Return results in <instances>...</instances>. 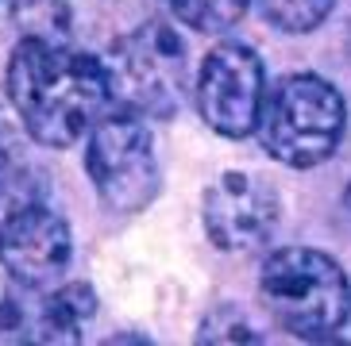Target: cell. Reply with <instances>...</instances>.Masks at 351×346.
I'll list each match as a JSON object with an SVG mask.
<instances>
[{
  "label": "cell",
  "mask_w": 351,
  "mask_h": 346,
  "mask_svg": "<svg viewBox=\"0 0 351 346\" xmlns=\"http://www.w3.org/2000/svg\"><path fill=\"white\" fill-rule=\"evenodd\" d=\"M348 208H351V189H348Z\"/></svg>",
  "instance_id": "15"
},
{
  "label": "cell",
  "mask_w": 351,
  "mask_h": 346,
  "mask_svg": "<svg viewBox=\"0 0 351 346\" xmlns=\"http://www.w3.org/2000/svg\"><path fill=\"white\" fill-rule=\"evenodd\" d=\"M267 104V77L263 62L243 42H220L201 62L197 77V108L201 120L224 139H247L258 131Z\"/></svg>",
  "instance_id": "6"
},
{
  "label": "cell",
  "mask_w": 351,
  "mask_h": 346,
  "mask_svg": "<svg viewBox=\"0 0 351 346\" xmlns=\"http://www.w3.org/2000/svg\"><path fill=\"white\" fill-rule=\"evenodd\" d=\"M108 81L112 101L135 116H174L186 92V42L170 23H139L120 35L108 51Z\"/></svg>",
  "instance_id": "4"
},
{
  "label": "cell",
  "mask_w": 351,
  "mask_h": 346,
  "mask_svg": "<svg viewBox=\"0 0 351 346\" xmlns=\"http://www.w3.org/2000/svg\"><path fill=\"white\" fill-rule=\"evenodd\" d=\"M73 254L70 227L58 212L32 204L0 224V265L23 289H47L66 274Z\"/></svg>",
  "instance_id": "8"
},
{
  "label": "cell",
  "mask_w": 351,
  "mask_h": 346,
  "mask_svg": "<svg viewBox=\"0 0 351 346\" xmlns=\"http://www.w3.org/2000/svg\"><path fill=\"white\" fill-rule=\"evenodd\" d=\"M348 127L340 89L317 73H289L267 92L258 135L270 158L293 170L328 162Z\"/></svg>",
  "instance_id": "3"
},
{
  "label": "cell",
  "mask_w": 351,
  "mask_h": 346,
  "mask_svg": "<svg viewBox=\"0 0 351 346\" xmlns=\"http://www.w3.org/2000/svg\"><path fill=\"white\" fill-rule=\"evenodd\" d=\"M8 101L35 143L62 150L93 131L108 112V66L62 39L23 35L8 58Z\"/></svg>",
  "instance_id": "1"
},
{
  "label": "cell",
  "mask_w": 351,
  "mask_h": 346,
  "mask_svg": "<svg viewBox=\"0 0 351 346\" xmlns=\"http://www.w3.org/2000/svg\"><path fill=\"white\" fill-rule=\"evenodd\" d=\"M97 312V293L85 281L54 289L32 312V338L39 343H77L82 323Z\"/></svg>",
  "instance_id": "9"
},
{
  "label": "cell",
  "mask_w": 351,
  "mask_h": 346,
  "mask_svg": "<svg viewBox=\"0 0 351 346\" xmlns=\"http://www.w3.org/2000/svg\"><path fill=\"white\" fill-rule=\"evenodd\" d=\"M85 170H89L97 196L112 212H143L162 185L151 131L135 112L104 116L89 131Z\"/></svg>",
  "instance_id": "5"
},
{
  "label": "cell",
  "mask_w": 351,
  "mask_h": 346,
  "mask_svg": "<svg viewBox=\"0 0 351 346\" xmlns=\"http://www.w3.org/2000/svg\"><path fill=\"white\" fill-rule=\"evenodd\" d=\"M258 296L270 319L298 338L332 335L351 312V289L343 269L309 246L274 250L258 274Z\"/></svg>",
  "instance_id": "2"
},
{
  "label": "cell",
  "mask_w": 351,
  "mask_h": 346,
  "mask_svg": "<svg viewBox=\"0 0 351 346\" xmlns=\"http://www.w3.org/2000/svg\"><path fill=\"white\" fill-rule=\"evenodd\" d=\"M205 235L228 254H247L267 243L278 227V193L251 173H220L205 189Z\"/></svg>",
  "instance_id": "7"
},
{
  "label": "cell",
  "mask_w": 351,
  "mask_h": 346,
  "mask_svg": "<svg viewBox=\"0 0 351 346\" xmlns=\"http://www.w3.org/2000/svg\"><path fill=\"white\" fill-rule=\"evenodd\" d=\"M201 343H258L255 327L239 316L236 308H217L213 316L201 323Z\"/></svg>",
  "instance_id": "14"
},
{
  "label": "cell",
  "mask_w": 351,
  "mask_h": 346,
  "mask_svg": "<svg viewBox=\"0 0 351 346\" xmlns=\"http://www.w3.org/2000/svg\"><path fill=\"white\" fill-rule=\"evenodd\" d=\"M255 4L267 23H274L286 35H301V31H313L317 23H324L336 0H255Z\"/></svg>",
  "instance_id": "12"
},
{
  "label": "cell",
  "mask_w": 351,
  "mask_h": 346,
  "mask_svg": "<svg viewBox=\"0 0 351 346\" xmlns=\"http://www.w3.org/2000/svg\"><path fill=\"white\" fill-rule=\"evenodd\" d=\"M166 4L193 31H228L232 23L243 20L251 0H166Z\"/></svg>",
  "instance_id": "11"
},
{
  "label": "cell",
  "mask_w": 351,
  "mask_h": 346,
  "mask_svg": "<svg viewBox=\"0 0 351 346\" xmlns=\"http://www.w3.org/2000/svg\"><path fill=\"white\" fill-rule=\"evenodd\" d=\"M16 16L20 23H27V35H39V39H62L66 31V8L58 0H20Z\"/></svg>",
  "instance_id": "13"
},
{
  "label": "cell",
  "mask_w": 351,
  "mask_h": 346,
  "mask_svg": "<svg viewBox=\"0 0 351 346\" xmlns=\"http://www.w3.org/2000/svg\"><path fill=\"white\" fill-rule=\"evenodd\" d=\"M32 204H39V177H35V170L27 162H20L16 154L0 150V224L8 215L32 208Z\"/></svg>",
  "instance_id": "10"
}]
</instances>
